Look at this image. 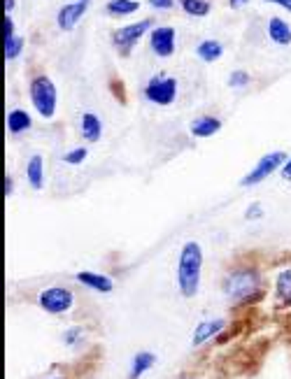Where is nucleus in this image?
<instances>
[{
  "label": "nucleus",
  "mask_w": 291,
  "mask_h": 379,
  "mask_svg": "<svg viewBox=\"0 0 291 379\" xmlns=\"http://www.w3.org/2000/svg\"><path fill=\"white\" fill-rule=\"evenodd\" d=\"M264 275L254 266H238L231 268L222 282L224 296L233 305H252L264 296Z\"/></svg>",
  "instance_id": "nucleus-1"
},
{
  "label": "nucleus",
  "mask_w": 291,
  "mask_h": 379,
  "mask_svg": "<svg viewBox=\"0 0 291 379\" xmlns=\"http://www.w3.org/2000/svg\"><path fill=\"white\" fill-rule=\"evenodd\" d=\"M203 273V247L196 240H187L180 249L177 261V289L182 298H196L201 291Z\"/></svg>",
  "instance_id": "nucleus-2"
},
{
  "label": "nucleus",
  "mask_w": 291,
  "mask_h": 379,
  "mask_svg": "<svg viewBox=\"0 0 291 379\" xmlns=\"http://www.w3.org/2000/svg\"><path fill=\"white\" fill-rule=\"evenodd\" d=\"M28 96H31L35 112H38L42 119H54L56 105H58V91H56V84L52 79L47 75L33 77L31 86H28Z\"/></svg>",
  "instance_id": "nucleus-3"
},
{
  "label": "nucleus",
  "mask_w": 291,
  "mask_h": 379,
  "mask_svg": "<svg viewBox=\"0 0 291 379\" xmlns=\"http://www.w3.org/2000/svg\"><path fill=\"white\" fill-rule=\"evenodd\" d=\"M38 308L52 317L68 315L75 308V294L68 287H47L38 294Z\"/></svg>",
  "instance_id": "nucleus-4"
},
{
  "label": "nucleus",
  "mask_w": 291,
  "mask_h": 379,
  "mask_svg": "<svg viewBox=\"0 0 291 379\" xmlns=\"http://www.w3.org/2000/svg\"><path fill=\"white\" fill-rule=\"evenodd\" d=\"M287 154L285 151H271V154H266V156H261L257 165L252 167L250 172L245 174L243 179H240V186H245V188H252V186H259L261 181H266L271 174H275L278 170H282V165L287 163Z\"/></svg>",
  "instance_id": "nucleus-5"
},
{
  "label": "nucleus",
  "mask_w": 291,
  "mask_h": 379,
  "mask_svg": "<svg viewBox=\"0 0 291 379\" xmlns=\"http://www.w3.org/2000/svg\"><path fill=\"white\" fill-rule=\"evenodd\" d=\"M144 100H149L151 105L158 107H168L175 103L177 98V79L175 77H165V75H156L151 77L142 89Z\"/></svg>",
  "instance_id": "nucleus-6"
},
{
  "label": "nucleus",
  "mask_w": 291,
  "mask_h": 379,
  "mask_svg": "<svg viewBox=\"0 0 291 379\" xmlns=\"http://www.w3.org/2000/svg\"><path fill=\"white\" fill-rule=\"evenodd\" d=\"M151 31H154V21L142 19V21H137V24H128V26L116 28V31L112 33V42H114V47L126 56L130 49L135 47V42H140L142 35L151 33Z\"/></svg>",
  "instance_id": "nucleus-7"
},
{
  "label": "nucleus",
  "mask_w": 291,
  "mask_h": 379,
  "mask_svg": "<svg viewBox=\"0 0 291 379\" xmlns=\"http://www.w3.org/2000/svg\"><path fill=\"white\" fill-rule=\"evenodd\" d=\"M226 326H229V322H226L224 317L203 319V322L196 326L194 333H191V347L198 349V347H203V345H208V342L217 340L224 331H226Z\"/></svg>",
  "instance_id": "nucleus-8"
},
{
  "label": "nucleus",
  "mask_w": 291,
  "mask_h": 379,
  "mask_svg": "<svg viewBox=\"0 0 291 379\" xmlns=\"http://www.w3.org/2000/svg\"><path fill=\"white\" fill-rule=\"evenodd\" d=\"M175 45H177V31L172 26H156L149 33V47L158 58H168L175 54Z\"/></svg>",
  "instance_id": "nucleus-9"
},
{
  "label": "nucleus",
  "mask_w": 291,
  "mask_h": 379,
  "mask_svg": "<svg viewBox=\"0 0 291 379\" xmlns=\"http://www.w3.org/2000/svg\"><path fill=\"white\" fill-rule=\"evenodd\" d=\"M86 10H89V3H68V5H63L61 10H58L56 14V24L61 31H72L77 24H79V19L84 17Z\"/></svg>",
  "instance_id": "nucleus-10"
},
{
  "label": "nucleus",
  "mask_w": 291,
  "mask_h": 379,
  "mask_svg": "<svg viewBox=\"0 0 291 379\" xmlns=\"http://www.w3.org/2000/svg\"><path fill=\"white\" fill-rule=\"evenodd\" d=\"M75 280L82 284V287L86 289H91V291H96V294H112L114 291V282H112V277H107L103 273H91V270H82V273H77L75 275Z\"/></svg>",
  "instance_id": "nucleus-11"
},
{
  "label": "nucleus",
  "mask_w": 291,
  "mask_h": 379,
  "mask_svg": "<svg viewBox=\"0 0 291 379\" xmlns=\"http://www.w3.org/2000/svg\"><path fill=\"white\" fill-rule=\"evenodd\" d=\"M222 119L219 116H210V114H203L198 116V119L191 121V126H189V130H191L194 137H212L222 130Z\"/></svg>",
  "instance_id": "nucleus-12"
},
{
  "label": "nucleus",
  "mask_w": 291,
  "mask_h": 379,
  "mask_svg": "<svg viewBox=\"0 0 291 379\" xmlns=\"http://www.w3.org/2000/svg\"><path fill=\"white\" fill-rule=\"evenodd\" d=\"M26 179L33 191H42L45 188V158L40 154H33L26 163Z\"/></svg>",
  "instance_id": "nucleus-13"
},
{
  "label": "nucleus",
  "mask_w": 291,
  "mask_h": 379,
  "mask_svg": "<svg viewBox=\"0 0 291 379\" xmlns=\"http://www.w3.org/2000/svg\"><path fill=\"white\" fill-rule=\"evenodd\" d=\"M79 130H82V137L86 142H98L103 137V121H100L98 114L84 112L82 119H79Z\"/></svg>",
  "instance_id": "nucleus-14"
},
{
  "label": "nucleus",
  "mask_w": 291,
  "mask_h": 379,
  "mask_svg": "<svg viewBox=\"0 0 291 379\" xmlns=\"http://www.w3.org/2000/svg\"><path fill=\"white\" fill-rule=\"evenodd\" d=\"M31 128H33V119H31V114H28L26 109L14 107V109L7 112V130H10V135L28 133Z\"/></svg>",
  "instance_id": "nucleus-15"
},
{
  "label": "nucleus",
  "mask_w": 291,
  "mask_h": 379,
  "mask_svg": "<svg viewBox=\"0 0 291 379\" xmlns=\"http://www.w3.org/2000/svg\"><path fill=\"white\" fill-rule=\"evenodd\" d=\"M154 363H156V354H151V352H137L133 359H130L128 379H142L151 368H154Z\"/></svg>",
  "instance_id": "nucleus-16"
},
{
  "label": "nucleus",
  "mask_w": 291,
  "mask_h": 379,
  "mask_svg": "<svg viewBox=\"0 0 291 379\" xmlns=\"http://www.w3.org/2000/svg\"><path fill=\"white\" fill-rule=\"evenodd\" d=\"M268 38H271L275 45L289 47L291 45V26L287 24L285 19L271 17V19H268Z\"/></svg>",
  "instance_id": "nucleus-17"
},
{
  "label": "nucleus",
  "mask_w": 291,
  "mask_h": 379,
  "mask_svg": "<svg viewBox=\"0 0 291 379\" xmlns=\"http://www.w3.org/2000/svg\"><path fill=\"white\" fill-rule=\"evenodd\" d=\"M275 298H278L280 305L291 308V266L280 270L278 280H275Z\"/></svg>",
  "instance_id": "nucleus-18"
},
{
  "label": "nucleus",
  "mask_w": 291,
  "mask_h": 379,
  "mask_svg": "<svg viewBox=\"0 0 291 379\" xmlns=\"http://www.w3.org/2000/svg\"><path fill=\"white\" fill-rule=\"evenodd\" d=\"M196 56H198L203 63H215L224 56V45L219 40H203L201 45L196 47Z\"/></svg>",
  "instance_id": "nucleus-19"
},
{
  "label": "nucleus",
  "mask_w": 291,
  "mask_h": 379,
  "mask_svg": "<svg viewBox=\"0 0 291 379\" xmlns=\"http://www.w3.org/2000/svg\"><path fill=\"white\" fill-rule=\"evenodd\" d=\"M140 10V3L137 0H107L105 3V12L110 17H128Z\"/></svg>",
  "instance_id": "nucleus-20"
},
{
  "label": "nucleus",
  "mask_w": 291,
  "mask_h": 379,
  "mask_svg": "<svg viewBox=\"0 0 291 379\" xmlns=\"http://www.w3.org/2000/svg\"><path fill=\"white\" fill-rule=\"evenodd\" d=\"M82 340H84V328L82 326H70V328H65L63 335H61V342L68 349H77L79 345H82Z\"/></svg>",
  "instance_id": "nucleus-21"
},
{
  "label": "nucleus",
  "mask_w": 291,
  "mask_h": 379,
  "mask_svg": "<svg viewBox=\"0 0 291 379\" xmlns=\"http://www.w3.org/2000/svg\"><path fill=\"white\" fill-rule=\"evenodd\" d=\"M182 10L187 14H191V17H205L210 12V3L208 0H180Z\"/></svg>",
  "instance_id": "nucleus-22"
},
{
  "label": "nucleus",
  "mask_w": 291,
  "mask_h": 379,
  "mask_svg": "<svg viewBox=\"0 0 291 379\" xmlns=\"http://www.w3.org/2000/svg\"><path fill=\"white\" fill-rule=\"evenodd\" d=\"M21 52H24V38L14 35L12 40H5V61H14Z\"/></svg>",
  "instance_id": "nucleus-23"
},
{
  "label": "nucleus",
  "mask_w": 291,
  "mask_h": 379,
  "mask_svg": "<svg viewBox=\"0 0 291 379\" xmlns=\"http://www.w3.org/2000/svg\"><path fill=\"white\" fill-rule=\"evenodd\" d=\"M86 156H89V149H86V147H75V149L65 151L63 163H68V165H82V163L86 161Z\"/></svg>",
  "instance_id": "nucleus-24"
},
{
  "label": "nucleus",
  "mask_w": 291,
  "mask_h": 379,
  "mask_svg": "<svg viewBox=\"0 0 291 379\" xmlns=\"http://www.w3.org/2000/svg\"><path fill=\"white\" fill-rule=\"evenodd\" d=\"M250 84V72L247 70H233L229 75V86L231 89H243V86Z\"/></svg>",
  "instance_id": "nucleus-25"
},
{
  "label": "nucleus",
  "mask_w": 291,
  "mask_h": 379,
  "mask_svg": "<svg viewBox=\"0 0 291 379\" xmlns=\"http://www.w3.org/2000/svg\"><path fill=\"white\" fill-rule=\"evenodd\" d=\"M261 216H266L264 205H261V202H250L247 209H245V219H247V221H259Z\"/></svg>",
  "instance_id": "nucleus-26"
},
{
  "label": "nucleus",
  "mask_w": 291,
  "mask_h": 379,
  "mask_svg": "<svg viewBox=\"0 0 291 379\" xmlns=\"http://www.w3.org/2000/svg\"><path fill=\"white\" fill-rule=\"evenodd\" d=\"M3 35H5V40H12V38H14V21H12V14H5Z\"/></svg>",
  "instance_id": "nucleus-27"
},
{
  "label": "nucleus",
  "mask_w": 291,
  "mask_h": 379,
  "mask_svg": "<svg viewBox=\"0 0 291 379\" xmlns=\"http://www.w3.org/2000/svg\"><path fill=\"white\" fill-rule=\"evenodd\" d=\"M151 7H156V10H170L175 5V0H147Z\"/></svg>",
  "instance_id": "nucleus-28"
},
{
  "label": "nucleus",
  "mask_w": 291,
  "mask_h": 379,
  "mask_svg": "<svg viewBox=\"0 0 291 379\" xmlns=\"http://www.w3.org/2000/svg\"><path fill=\"white\" fill-rule=\"evenodd\" d=\"M280 174H282V179L285 181H291V156L287 158V163L282 165V170H280Z\"/></svg>",
  "instance_id": "nucleus-29"
},
{
  "label": "nucleus",
  "mask_w": 291,
  "mask_h": 379,
  "mask_svg": "<svg viewBox=\"0 0 291 379\" xmlns=\"http://www.w3.org/2000/svg\"><path fill=\"white\" fill-rule=\"evenodd\" d=\"M12 193H14V179L7 174V177H5V198H10Z\"/></svg>",
  "instance_id": "nucleus-30"
},
{
  "label": "nucleus",
  "mask_w": 291,
  "mask_h": 379,
  "mask_svg": "<svg viewBox=\"0 0 291 379\" xmlns=\"http://www.w3.org/2000/svg\"><path fill=\"white\" fill-rule=\"evenodd\" d=\"M266 3H273L278 7H285L287 12H291V0H266Z\"/></svg>",
  "instance_id": "nucleus-31"
},
{
  "label": "nucleus",
  "mask_w": 291,
  "mask_h": 379,
  "mask_svg": "<svg viewBox=\"0 0 291 379\" xmlns=\"http://www.w3.org/2000/svg\"><path fill=\"white\" fill-rule=\"evenodd\" d=\"M245 3H250V0H229V5L233 7V10H238V7H243Z\"/></svg>",
  "instance_id": "nucleus-32"
},
{
  "label": "nucleus",
  "mask_w": 291,
  "mask_h": 379,
  "mask_svg": "<svg viewBox=\"0 0 291 379\" xmlns=\"http://www.w3.org/2000/svg\"><path fill=\"white\" fill-rule=\"evenodd\" d=\"M14 10V0H5V14H12Z\"/></svg>",
  "instance_id": "nucleus-33"
},
{
  "label": "nucleus",
  "mask_w": 291,
  "mask_h": 379,
  "mask_svg": "<svg viewBox=\"0 0 291 379\" xmlns=\"http://www.w3.org/2000/svg\"><path fill=\"white\" fill-rule=\"evenodd\" d=\"M180 379H198V377H196V375H182Z\"/></svg>",
  "instance_id": "nucleus-34"
},
{
  "label": "nucleus",
  "mask_w": 291,
  "mask_h": 379,
  "mask_svg": "<svg viewBox=\"0 0 291 379\" xmlns=\"http://www.w3.org/2000/svg\"><path fill=\"white\" fill-rule=\"evenodd\" d=\"M72 3H89V0H72Z\"/></svg>",
  "instance_id": "nucleus-35"
},
{
  "label": "nucleus",
  "mask_w": 291,
  "mask_h": 379,
  "mask_svg": "<svg viewBox=\"0 0 291 379\" xmlns=\"http://www.w3.org/2000/svg\"><path fill=\"white\" fill-rule=\"evenodd\" d=\"M49 379H68V377H49Z\"/></svg>",
  "instance_id": "nucleus-36"
}]
</instances>
